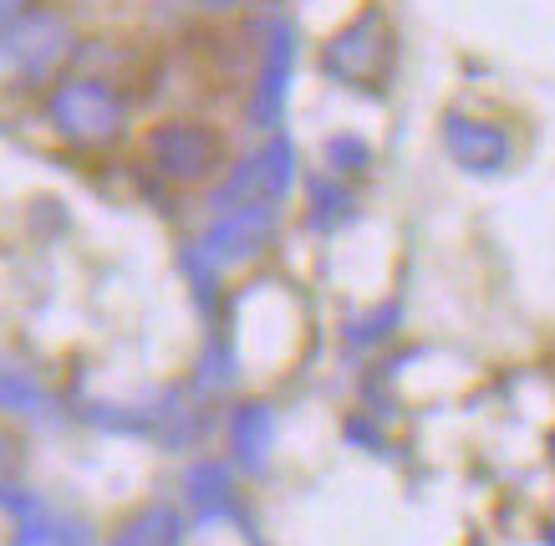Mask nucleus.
Instances as JSON below:
<instances>
[{
	"label": "nucleus",
	"mask_w": 555,
	"mask_h": 546,
	"mask_svg": "<svg viewBox=\"0 0 555 546\" xmlns=\"http://www.w3.org/2000/svg\"><path fill=\"white\" fill-rule=\"evenodd\" d=\"M47 118L77 149H102V143L122 138L128 107H122L118 87L102 77H62L47 92Z\"/></svg>",
	"instance_id": "1"
},
{
	"label": "nucleus",
	"mask_w": 555,
	"mask_h": 546,
	"mask_svg": "<svg viewBox=\"0 0 555 546\" xmlns=\"http://www.w3.org/2000/svg\"><path fill=\"white\" fill-rule=\"evenodd\" d=\"M321 72L341 87H377L392 72V26L377 5L357 11L326 47H321Z\"/></svg>",
	"instance_id": "2"
},
{
	"label": "nucleus",
	"mask_w": 555,
	"mask_h": 546,
	"mask_svg": "<svg viewBox=\"0 0 555 546\" xmlns=\"http://www.w3.org/2000/svg\"><path fill=\"white\" fill-rule=\"evenodd\" d=\"M72 56V26L56 11H26L0 31V82H47Z\"/></svg>",
	"instance_id": "3"
},
{
	"label": "nucleus",
	"mask_w": 555,
	"mask_h": 546,
	"mask_svg": "<svg viewBox=\"0 0 555 546\" xmlns=\"http://www.w3.org/2000/svg\"><path fill=\"white\" fill-rule=\"evenodd\" d=\"M281 230V205L250 200V205L219 209L215 225L204 230V240L189 245V256L209 266V271H230V266H250L255 256H266L270 240Z\"/></svg>",
	"instance_id": "4"
},
{
	"label": "nucleus",
	"mask_w": 555,
	"mask_h": 546,
	"mask_svg": "<svg viewBox=\"0 0 555 546\" xmlns=\"http://www.w3.org/2000/svg\"><path fill=\"white\" fill-rule=\"evenodd\" d=\"M224 154H230V143H224V134H219L215 123L173 118V123H158L149 134V158L173 185H204V179H215L224 169Z\"/></svg>",
	"instance_id": "5"
},
{
	"label": "nucleus",
	"mask_w": 555,
	"mask_h": 546,
	"mask_svg": "<svg viewBox=\"0 0 555 546\" xmlns=\"http://www.w3.org/2000/svg\"><path fill=\"white\" fill-rule=\"evenodd\" d=\"M291 189H296V149H291L286 134H275V138H266V143H260V149H255V154L215 189V215H219V209L250 205V200L281 205Z\"/></svg>",
	"instance_id": "6"
},
{
	"label": "nucleus",
	"mask_w": 555,
	"mask_h": 546,
	"mask_svg": "<svg viewBox=\"0 0 555 546\" xmlns=\"http://www.w3.org/2000/svg\"><path fill=\"white\" fill-rule=\"evenodd\" d=\"M291 67H296V36L286 21H275L266 31V52H260V72H255V92H250V128L270 134L286 118V92H291Z\"/></svg>",
	"instance_id": "7"
},
{
	"label": "nucleus",
	"mask_w": 555,
	"mask_h": 546,
	"mask_svg": "<svg viewBox=\"0 0 555 546\" xmlns=\"http://www.w3.org/2000/svg\"><path fill=\"white\" fill-rule=\"evenodd\" d=\"M184 491V511L194 526H219L240 516V491H235V465L230 460H194L179 480Z\"/></svg>",
	"instance_id": "8"
},
{
	"label": "nucleus",
	"mask_w": 555,
	"mask_h": 546,
	"mask_svg": "<svg viewBox=\"0 0 555 546\" xmlns=\"http://www.w3.org/2000/svg\"><path fill=\"white\" fill-rule=\"evenodd\" d=\"M443 149L459 169L469 174H500L509 164V134L500 123L469 118V113H449L443 118Z\"/></svg>",
	"instance_id": "9"
},
{
	"label": "nucleus",
	"mask_w": 555,
	"mask_h": 546,
	"mask_svg": "<svg viewBox=\"0 0 555 546\" xmlns=\"http://www.w3.org/2000/svg\"><path fill=\"white\" fill-rule=\"evenodd\" d=\"M224 434H230V465L240 475H260L275 449V409L266 398H240L224 419Z\"/></svg>",
	"instance_id": "10"
},
{
	"label": "nucleus",
	"mask_w": 555,
	"mask_h": 546,
	"mask_svg": "<svg viewBox=\"0 0 555 546\" xmlns=\"http://www.w3.org/2000/svg\"><path fill=\"white\" fill-rule=\"evenodd\" d=\"M184 536H189V521L179 506H169V500H143V506H133V511L113 526L107 546H184Z\"/></svg>",
	"instance_id": "11"
},
{
	"label": "nucleus",
	"mask_w": 555,
	"mask_h": 546,
	"mask_svg": "<svg viewBox=\"0 0 555 546\" xmlns=\"http://www.w3.org/2000/svg\"><path fill=\"white\" fill-rule=\"evenodd\" d=\"M0 414H21V419L56 424V419H62V404H56V393H47L36 378L5 373V368H0Z\"/></svg>",
	"instance_id": "12"
},
{
	"label": "nucleus",
	"mask_w": 555,
	"mask_h": 546,
	"mask_svg": "<svg viewBox=\"0 0 555 546\" xmlns=\"http://www.w3.org/2000/svg\"><path fill=\"white\" fill-rule=\"evenodd\" d=\"M5 546H98L92 542V526L87 521H77V516H31V521H21L16 536Z\"/></svg>",
	"instance_id": "13"
},
{
	"label": "nucleus",
	"mask_w": 555,
	"mask_h": 546,
	"mask_svg": "<svg viewBox=\"0 0 555 546\" xmlns=\"http://www.w3.org/2000/svg\"><path fill=\"white\" fill-rule=\"evenodd\" d=\"M357 215V200H352V189L337 185L332 174L326 179H311V225L317 230H337V225H347Z\"/></svg>",
	"instance_id": "14"
},
{
	"label": "nucleus",
	"mask_w": 555,
	"mask_h": 546,
	"mask_svg": "<svg viewBox=\"0 0 555 546\" xmlns=\"http://www.w3.org/2000/svg\"><path fill=\"white\" fill-rule=\"evenodd\" d=\"M240 383V363L235 353H230V342L215 338L209 342V353L199 358V368H194V393L199 398H215V393H230Z\"/></svg>",
	"instance_id": "15"
},
{
	"label": "nucleus",
	"mask_w": 555,
	"mask_h": 546,
	"mask_svg": "<svg viewBox=\"0 0 555 546\" xmlns=\"http://www.w3.org/2000/svg\"><path fill=\"white\" fill-rule=\"evenodd\" d=\"M392 327H398V302H387V307L377 312V317H367V322H352L347 327V342H352V347H377Z\"/></svg>",
	"instance_id": "16"
},
{
	"label": "nucleus",
	"mask_w": 555,
	"mask_h": 546,
	"mask_svg": "<svg viewBox=\"0 0 555 546\" xmlns=\"http://www.w3.org/2000/svg\"><path fill=\"white\" fill-rule=\"evenodd\" d=\"M326 164L337 174H362L367 169V143L362 138H332L326 143Z\"/></svg>",
	"instance_id": "17"
},
{
	"label": "nucleus",
	"mask_w": 555,
	"mask_h": 546,
	"mask_svg": "<svg viewBox=\"0 0 555 546\" xmlns=\"http://www.w3.org/2000/svg\"><path fill=\"white\" fill-rule=\"evenodd\" d=\"M0 511H11L16 521H31V516H41L47 506H41V495L26 491V485H11V480L0 475Z\"/></svg>",
	"instance_id": "18"
},
{
	"label": "nucleus",
	"mask_w": 555,
	"mask_h": 546,
	"mask_svg": "<svg viewBox=\"0 0 555 546\" xmlns=\"http://www.w3.org/2000/svg\"><path fill=\"white\" fill-rule=\"evenodd\" d=\"M11 465H16V440L0 429V475H11Z\"/></svg>",
	"instance_id": "19"
},
{
	"label": "nucleus",
	"mask_w": 555,
	"mask_h": 546,
	"mask_svg": "<svg viewBox=\"0 0 555 546\" xmlns=\"http://www.w3.org/2000/svg\"><path fill=\"white\" fill-rule=\"evenodd\" d=\"M26 16V0H0V31L11 26V21Z\"/></svg>",
	"instance_id": "20"
},
{
	"label": "nucleus",
	"mask_w": 555,
	"mask_h": 546,
	"mask_svg": "<svg viewBox=\"0 0 555 546\" xmlns=\"http://www.w3.org/2000/svg\"><path fill=\"white\" fill-rule=\"evenodd\" d=\"M204 11H240V5H250V0H199Z\"/></svg>",
	"instance_id": "21"
},
{
	"label": "nucleus",
	"mask_w": 555,
	"mask_h": 546,
	"mask_svg": "<svg viewBox=\"0 0 555 546\" xmlns=\"http://www.w3.org/2000/svg\"><path fill=\"white\" fill-rule=\"evenodd\" d=\"M545 542H551V546H555V526H545Z\"/></svg>",
	"instance_id": "22"
},
{
	"label": "nucleus",
	"mask_w": 555,
	"mask_h": 546,
	"mask_svg": "<svg viewBox=\"0 0 555 546\" xmlns=\"http://www.w3.org/2000/svg\"><path fill=\"white\" fill-rule=\"evenodd\" d=\"M551 455H555V434H551Z\"/></svg>",
	"instance_id": "23"
}]
</instances>
